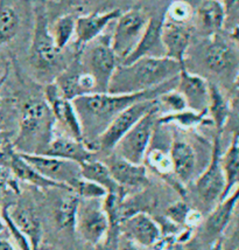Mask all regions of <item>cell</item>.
<instances>
[{
	"mask_svg": "<svg viewBox=\"0 0 239 250\" xmlns=\"http://www.w3.org/2000/svg\"><path fill=\"white\" fill-rule=\"evenodd\" d=\"M141 246L137 245L132 240L127 239L124 235H119V239L117 242V250H143Z\"/></svg>",
	"mask_w": 239,
	"mask_h": 250,
	"instance_id": "obj_42",
	"label": "cell"
},
{
	"mask_svg": "<svg viewBox=\"0 0 239 250\" xmlns=\"http://www.w3.org/2000/svg\"><path fill=\"white\" fill-rule=\"evenodd\" d=\"M232 250H239V243H238L237 246H236V248H234Z\"/></svg>",
	"mask_w": 239,
	"mask_h": 250,
	"instance_id": "obj_51",
	"label": "cell"
},
{
	"mask_svg": "<svg viewBox=\"0 0 239 250\" xmlns=\"http://www.w3.org/2000/svg\"><path fill=\"white\" fill-rule=\"evenodd\" d=\"M205 250H225V248H224L223 239L217 240L216 242L213 243V245L207 247V249H205Z\"/></svg>",
	"mask_w": 239,
	"mask_h": 250,
	"instance_id": "obj_47",
	"label": "cell"
},
{
	"mask_svg": "<svg viewBox=\"0 0 239 250\" xmlns=\"http://www.w3.org/2000/svg\"><path fill=\"white\" fill-rule=\"evenodd\" d=\"M202 59L205 68L218 76L230 75L237 65V55L234 47L220 33L209 35Z\"/></svg>",
	"mask_w": 239,
	"mask_h": 250,
	"instance_id": "obj_16",
	"label": "cell"
},
{
	"mask_svg": "<svg viewBox=\"0 0 239 250\" xmlns=\"http://www.w3.org/2000/svg\"><path fill=\"white\" fill-rule=\"evenodd\" d=\"M43 97L52 111L54 120L63 127L65 135L83 141L82 126L73 101L64 97L54 82L46 85Z\"/></svg>",
	"mask_w": 239,
	"mask_h": 250,
	"instance_id": "obj_14",
	"label": "cell"
},
{
	"mask_svg": "<svg viewBox=\"0 0 239 250\" xmlns=\"http://www.w3.org/2000/svg\"><path fill=\"white\" fill-rule=\"evenodd\" d=\"M7 165L11 172L16 175L18 180L29 184L39 188H60V186L46 179L42 174H40L33 166L29 164L22 154L16 151V148L11 151L7 158Z\"/></svg>",
	"mask_w": 239,
	"mask_h": 250,
	"instance_id": "obj_25",
	"label": "cell"
},
{
	"mask_svg": "<svg viewBox=\"0 0 239 250\" xmlns=\"http://www.w3.org/2000/svg\"><path fill=\"white\" fill-rule=\"evenodd\" d=\"M80 201V196L71 190L60 199L54 212V219L60 230L75 231Z\"/></svg>",
	"mask_w": 239,
	"mask_h": 250,
	"instance_id": "obj_31",
	"label": "cell"
},
{
	"mask_svg": "<svg viewBox=\"0 0 239 250\" xmlns=\"http://www.w3.org/2000/svg\"><path fill=\"white\" fill-rule=\"evenodd\" d=\"M109 230L110 221L103 199H80L75 226V231L80 239L96 247L106 240Z\"/></svg>",
	"mask_w": 239,
	"mask_h": 250,
	"instance_id": "obj_10",
	"label": "cell"
},
{
	"mask_svg": "<svg viewBox=\"0 0 239 250\" xmlns=\"http://www.w3.org/2000/svg\"><path fill=\"white\" fill-rule=\"evenodd\" d=\"M220 157H222L220 135L216 133L209 164L204 171L197 175L193 181L197 198L208 208L214 207L217 202L222 200L225 190V177H224Z\"/></svg>",
	"mask_w": 239,
	"mask_h": 250,
	"instance_id": "obj_8",
	"label": "cell"
},
{
	"mask_svg": "<svg viewBox=\"0 0 239 250\" xmlns=\"http://www.w3.org/2000/svg\"><path fill=\"white\" fill-rule=\"evenodd\" d=\"M1 215H2V220H4L6 229L10 231L11 236L13 237L14 241H16L17 246L19 247V250H32L29 241L27 240V237L21 233V230L17 227V225L13 222V220L11 219L10 214H8V210H7V206H4L1 208Z\"/></svg>",
	"mask_w": 239,
	"mask_h": 250,
	"instance_id": "obj_38",
	"label": "cell"
},
{
	"mask_svg": "<svg viewBox=\"0 0 239 250\" xmlns=\"http://www.w3.org/2000/svg\"><path fill=\"white\" fill-rule=\"evenodd\" d=\"M76 19L77 18L74 14L65 13L56 18L52 26L49 25L50 34L60 50H63L75 39Z\"/></svg>",
	"mask_w": 239,
	"mask_h": 250,
	"instance_id": "obj_33",
	"label": "cell"
},
{
	"mask_svg": "<svg viewBox=\"0 0 239 250\" xmlns=\"http://www.w3.org/2000/svg\"><path fill=\"white\" fill-rule=\"evenodd\" d=\"M54 83L61 94L71 101L98 93L96 80L90 73L84 69L80 62V54L75 55L74 61L63 70L60 71L54 80Z\"/></svg>",
	"mask_w": 239,
	"mask_h": 250,
	"instance_id": "obj_13",
	"label": "cell"
},
{
	"mask_svg": "<svg viewBox=\"0 0 239 250\" xmlns=\"http://www.w3.org/2000/svg\"><path fill=\"white\" fill-rule=\"evenodd\" d=\"M104 162L111 172L113 179L120 187L124 198L130 195V193L141 192L149 185L145 164L131 163L115 152L107 154Z\"/></svg>",
	"mask_w": 239,
	"mask_h": 250,
	"instance_id": "obj_12",
	"label": "cell"
},
{
	"mask_svg": "<svg viewBox=\"0 0 239 250\" xmlns=\"http://www.w3.org/2000/svg\"><path fill=\"white\" fill-rule=\"evenodd\" d=\"M121 10L112 8L104 12H94L77 17L76 32H75V49L76 54H80L89 43L100 38L105 31L109 23L116 21L120 16Z\"/></svg>",
	"mask_w": 239,
	"mask_h": 250,
	"instance_id": "obj_17",
	"label": "cell"
},
{
	"mask_svg": "<svg viewBox=\"0 0 239 250\" xmlns=\"http://www.w3.org/2000/svg\"><path fill=\"white\" fill-rule=\"evenodd\" d=\"M178 76L159 87L137 94L94 93L73 101L82 126L83 141L86 145L100 137L109 124L125 109L142 100H157L161 94L176 88Z\"/></svg>",
	"mask_w": 239,
	"mask_h": 250,
	"instance_id": "obj_1",
	"label": "cell"
},
{
	"mask_svg": "<svg viewBox=\"0 0 239 250\" xmlns=\"http://www.w3.org/2000/svg\"><path fill=\"white\" fill-rule=\"evenodd\" d=\"M110 39L111 37L101 34L80 53L83 67L96 80L98 93H107L110 81L120 63Z\"/></svg>",
	"mask_w": 239,
	"mask_h": 250,
	"instance_id": "obj_5",
	"label": "cell"
},
{
	"mask_svg": "<svg viewBox=\"0 0 239 250\" xmlns=\"http://www.w3.org/2000/svg\"><path fill=\"white\" fill-rule=\"evenodd\" d=\"M195 17L199 26L211 35L219 33L224 28L228 14L220 0H204L196 8Z\"/></svg>",
	"mask_w": 239,
	"mask_h": 250,
	"instance_id": "obj_27",
	"label": "cell"
},
{
	"mask_svg": "<svg viewBox=\"0 0 239 250\" xmlns=\"http://www.w3.org/2000/svg\"><path fill=\"white\" fill-rule=\"evenodd\" d=\"M80 174L83 178L103 187L107 192V194H116L120 199H124L120 187H119L117 181L113 179L111 172H110L104 160L94 158V159L80 164Z\"/></svg>",
	"mask_w": 239,
	"mask_h": 250,
	"instance_id": "obj_26",
	"label": "cell"
},
{
	"mask_svg": "<svg viewBox=\"0 0 239 250\" xmlns=\"http://www.w3.org/2000/svg\"><path fill=\"white\" fill-rule=\"evenodd\" d=\"M157 101L158 104H159L160 112L162 108L166 109V114H168V112H178L188 109L186 98L176 88L169 89V90L162 93L157 98Z\"/></svg>",
	"mask_w": 239,
	"mask_h": 250,
	"instance_id": "obj_36",
	"label": "cell"
},
{
	"mask_svg": "<svg viewBox=\"0 0 239 250\" xmlns=\"http://www.w3.org/2000/svg\"><path fill=\"white\" fill-rule=\"evenodd\" d=\"M190 207L188 206L187 202L184 201H176L173 205L167 208L166 210V219L168 221L173 222L174 225L178 226H184V221H186V216L188 212H189Z\"/></svg>",
	"mask_w": 239,
	"mask_h": 250,
	"instance_id": "obj_39",
	"label": "cell"
},
{
	"mask_svg": "<svg viewBox=\"0 0 239 250\" xmlns=\"http://www.w3.org/2000/svg\"><path fill=\"white\" fill-rule=\"evenodd\" d=\"M13 143L11 142V132L0 130V160L7 162L8 154L13 150Z\"/></svg>",
	"mask_w": 239,
	"mask_h": 250,
	"instance_id": "obj_40",
	"label": "cell"
},
{
	"mask_svg": "<svg viewBox=\"0 0 239 250\" xmlns=\"http://www.w3.org/2000/svg\"><path fill=\"white\" fill-rule=\"evenodd\" d=\"M146 167L157 173L159 177L163 178L165 180H169L176 177L174 175V168H173L172 157H170L169 151L162 150L160 147H151L149 146L147 153L143 160Z\"/></svg>",
	"mask_w": 239,
	"mask_h": 250,
	"instance_id": "obj_32",
	"label": "cell"
},
{
	"mask_svg": "<svg viewBox=\"0 0 239 250\" xmlns=\"http://www.w3.org/2000/svg\"><path fill=\"white\" fill-rule=\"evenodd\" d=\"M225 8L226 14L234 13L236 11H239V0H220Z\"/></svg>",
	"mask_w": 239,
	"mask_h": 250,
	"instance_id": "obj_43",
	"label": "cell"
},
{
	"mask_svg": "<svg viewBox=\"0 0 239 250\" xmlns=\"http://www.w3.org/2000/svg\"><path fill=\"white\" fill-rule=\"evenodd\" d=\"M220 163H222L224 177H225L224 199L239 186V135H234L226 152L222 153Z\"/></svg>",
	"mask_w": 239,
	"mask_h": 250,
	"instance_id": "obj_30",
	"label": "cell"
},
{
	"mask_svg": "<svg viewBox=\"0 0 239 250\" xmlns=\"http://www.w3.org/2000/svg\"><path fill=\"white\" fill-rule=\"evenodd\" d=\"M159 104L151 109L119 141L113 152L134 164H143L153 136L157 131Z\"/></svg>",
	"mask_w": 239,
	"mask_h": 250,
	"instance_id": "obj_6",
	"label": "cell"
},
{
	"mask_svg": "<svg viewBox=\"0 0 239 250\" xmlns=\"http://www.w3.org/2000/svg\"><path fill=\"white\" fill-rule=\"evenodd\" d=\"M120 235L132 240L142 248H153L162 236V231L159 223L147 212H138L121 222Z\"/></svg>",
	"mask_w": 239,
	"mask_h": 250,
	"instance_id": "obj_18",
	"label": "cell"
},
{
	"mask_svg": "<svg viewBox=\"0 0 239 250\" xmlns=\"http://www.w3.org/2000/svg\"><path fill=\"white\" fill-rule=\"evenodd\" d=\"M230 106H231V112H235L236 115L239 116V67L237 73H236L234 85H232L231 97L229 100Z\"/></svg>",
	"mask_w": 239,
	"mask_h": 250,
	"instance_id": "obj_41",
	"label": "cell"
},
{
	"mask_svg": "<svg viewBox=\"0 0 239 250\" xmlns=\"http://www.w3.org/2000/svg\"><path fill=\"white\" fill-rule=\"evenodd\" d=\"M182 65L184 64L167 56L141 58L128 64L119 63L107 93L137 94L151 90L178 76Z\"/></svg>",
	"mask_w": 239,
	"mask_h": 250,
	"instance_id": "obj_2",
	"label": "cell"
},
{
	"mask_svg": "<svg viewBox=\"0 0 239 250\" xmlns=\"http://www.w3.org/2000/svg\"><path fill=\"white\" fill-rule=\"evenodd\" d=\"M21 154L39 173L60 186L61 189L70 190L75 181L82 177L79 163L47 156V154Z\"/></svg>",
	"mask_w": 239,
	"mask_h": 250,
	"instance_id": "obj_11",
	"label": "cell"
},
{
	"mask_svg": "<svg viewBox=\"0 0 239 250\" xmlns=\"http://www.w3.org/2000/svg\"><path fill=\"white\" fill-rule=\"evenodd\" d=\"M0 250H16V248H14L10 241L4 239L0 235Z\"/></svg>",
	"mask_w": 239,
	"mask_h": 250,
	"instance_id": "obj_45",
	"label": "cell"
},
{
	"mask_svg": "<svg viewBox=\"0 0 239 250\" xmlns=\"http://www.w3.org/2000/svg\"><path fill=\"white\" fill-rule=\"evenodd\" d=\"M20 27L19 13L13 6L0 1V46L11 42Z\"/></svg>",
	"mask_w": 239,
	"mask_h": 250,
	"instance_id": "obj_34",
	"label": "cell"
},
{
	"mask_svg": "<svg viewBox=\"0 0 239 250\" xmlns=\"http://www.w3.org/2000/svg\"><path fill=\"white\" fill-rule=\"evenodd\" d=\"M149 19L151 17L142 8L138 7L121 11L120 16L116 19V26L110 40L119 62L124 60L139 42Z\"/></svg>",
	"mask_w": 239,
	"mask_h": 250,
	"instance_id": "obj_9",
	"label": "cell"
},
{
	"mask_svg": "<svg viewBox=\"0 0 239 250\" xmlns=\"http://www.w3.org/2000/svg\"><path fill=\"white\" fill-rule=\"evenodd\" d=\"M0 114H1V103H0ZM1 118V117H0Z\"/></svg>",
	"mask_w": 239,
	"mask_h": 250,
	"instance_id": "obj_52",
	"label": "cell"
},
{
	"mask_svg": "<svg viewBox=\"0 0 239 250\" xmlns=\"http://www.w3.org/2000/svg\"><path fill=\"white\" fill-rule=\"evenodd\" d=\"M8 75V68L0 62V84H4Z\"/></svg>",
	"mask_w": 239,
	"mask_h": 250,
	"instance_id": "obj_46",
	"label": "cell"
},
{
	"mask_svg": "<svg viewBox=\"0 0 239 250\" xmlns=\"http://www.w3.org/2000/svg\"><path fill=\"white\" fill-rule=\"evenodd\" d=\"M91 1L92 0H58L59 4L63 6H69V7H80V6L86 5Z\"/></svg>",
	"mask_w": 239,
	"mask_h": 250,
	"instance_id": "obj_44",
	"label": "cell"
},
{
	"mask_svg": "<svg viewBox=\"0 0 239 250\" xmlns=\"http://www.w3.org/2000/svg\"><path fill=\"white\" fill-rule=\"evenodd\" d=\"M158 124L160 126L175 125L176 127L182 130H193L197 126H201V125H213L208 116V111L199 112L189 108L182 110V111L168 112V114L159 115V117H158Z\"/></svg>",
	"mask_w": 239,
	"mask_h": 250,
	"instance_id": "obj_29",
	"label": "cell"
},
{
	"mask_svg": "<svg viewBox=\"0 0 239 250\" xmlns=\"http://www.w3.org/2000/svg\"><path fill=\"white\" fill-rule=\"evenodd\" d=\"M7 210L17 227L29 241L32 250H39L43 242V228L34 207L29 202L18 201L7 205Z\"/></svg>",
	"mask_w": 239,
	"mask_h": 250,
	"instance_id": "obj_20",
	"label": "cell"
},
{
	"mask_svg": "<svg viewBox=\"0 0 239 250\" xmlns=\"http://www.w3.org/2000/svg\"><path fill=\"white\" fill-rule=\"evenodd\" d=\"M161 40L167 58L186 64V56L193 40L190 25H178L163 19L161 23Z\"/></svg>",
	"mask_w": 239,
	"mask_h": 250,
	"instance_id": "obj_22",
	"label": "cell"
},
{
	"mask_svg": "<svg viewBox=\"0 0 239 250\" xmlns=\"http://www.w3.org/2000/svg\"><path fill=\"white\" fill-rule=\"evenodd\" d=\"M176 89L183 95L188 108L199 112L207 111L209 104V81L182 65L178 75Z\"/></svg>",
	"mask_w": 239,
	"mask_h": 250,
	"instance_id": "obj_19",
	"label": "cell"
},
{
	"mask_svg": "<svg viewBox=\"0 0 239 250\" xmlns=\"http://www.w3.org/2000/svg\"><path fill=\"white\" fill-rule=\"evenodd\" d=\"M239 202V186L232 190L223 200L215 205L214 209L203 219L201 241L203 245L209 247L216 242L217 240L223 239V234L228 228L232 215Z\"/></svg>",
	"mask_w": 239,
	"mask_h": 250,
	"instance_id": "obj_15",
	"label": "cell"
},
{
	"mask_svg": "<svg viewBox=\"0 0 239 250\" xmlns=\"http://www.w3.org/2000/svg\"><path fill=\"white\" fill-rule=\"evenodd\" d=\"M230 39L234 40L235 42L239 43V25L235 26V27L231 29V32H230Z\"/></svg>",
	"mask_w": 239,
	"mask_h": 250,
	"instance_id": "obj_48",
	"label": "cell"
},
{
	"mask_svg": "<svg viewBox=\"0 0 239 250\" xmlns=\"http://www.w3.org/2000/svg\"><path fill=\"white\" fill-rule=\"evenodd\" d=\"M157 104V100H142L130 105L109 124L104 132L95 142H92L89 147L95 151L97 156L100 153L110 154L113 152L116 145L122 137Z\"/></svg>",
	"mask_w": 239,
	"mask_h": 250,
	"instance_id": "obj_7",
	"label": "cell"
},
{
	"mask_svg": "<svg viewBox=\"0 0 239 250\" xmlns=\"http://www.w3.org/2000/svg\"><path fill=\"white\" fill-rule=\"evenodd\" d=\"M207 111L211 123L216 127L217 133L222 135L223 129L228 124L231 116V106L229 100L224 96L219 87L213 82H209V104Z\"/></svg>",
	"mask_w": 239,
	"mask_h": 250,
	"instance_id": "obj_28",
	"label": "cell"
},
{
	"mask_svg": "<svg viewBox=\"0 0 239 250\" xmlns=\"http://www.w3.org/2000/svg\"><path fill=\"white\" fill-rule=\"evenodd\" d=\"M169 153L176 179L181 184L194 181L197 169V153L193 144L188 139L174 133L170 142Z\"/></svg>",
	"mask_w": 239,
	"mask_h": 250,
	"instance_id": "obj_21",
	"label": "cell"
},
{
	"mask_svg": "<svg viewBox=\"0 0 239 250\" xmlns=\"http://www.w3.org/2000/svg\"><path fill=\"white\" fill-rule=\"evenodd\" d=\"M161 18H151L149 22L140 38L139 42L134 47L132 52L122 60L121 64H128L141 58H162L166 56L163 48L162 40H161Z\"/></svg>",
	"mask_w": 239,
	"mask_h": 250,
	"instance_id": "obj_24",
	"label": "cell"
},
{
	"mask_svg": "<svg viewBox=\"0 0 239 250\" xmlns=\"http://www.w3.org/2000/svg\"><path fill=\"white\" fill-rule=\"evenodd\" d=\"M195 17V10L186 0H174L170 2L163 14V19L178 25H190Z\"/></svg>",
	"mask_w": 239,
	"mask_h": 250,
	"instance_id": "obj_35",
	"label": "cell"
},
{
	"mask_svg": "<svg viewBox=\"0 0 239 250\" xmlns=\"http://www.w3.org/2000/svg\"><path fill=\"white\" fill-rule=\"evenodd\" d=\"M70 190L80 199H104L107 194L103 187L83 177L75 181Z\"/></svg>",
	"mask_w": 239,
	"mask_h": 250,
	"instance_id": "obj_37",
	"label": "cell"
},
{
	"mask_svg": "<svg viewBox=\"0 0 239 250\" xmlns=\"http://www.w3.org/2000/svg\"><path fill=\"white\" fill-rule=\"evenodd\" d=\"M5 223L4 220H2V215H1V208H0V235H1L2 231L5 230Z\"/></svg>",
	"mask_w": 239,
	"mask_h": 250,
	"instance_id": "obj_49",
	"label": "cell"
},
{
	"mask_svg": "<svg viewBox=\"0 0 239 250\" xmlns=\"http://www.w3.org/2000/svg\"><path fill=\"white\" fill-rule=\"evenodd\" d=\"M29 63L41 74H52L61 68L62 50L56 47L50 34L47 8L43 4L35 7V20L29 46Z\"/></svg>",
	"mask_w": 239,
	"mask_h": 250,
	"instance_id": "obj_4",
	"label": "cell"
},
{
	"mask_svg": "<svg viewBox=\"0 0 239 250\" xmlns=\"http://www.w3.org/2000/svg\"><path fill=\"white\" fill-rule=\"evenodd\" d=\"M43 154L79 164L88 162L94 158H98L97 153L92 151L85 144L84 141L73 138L65 133L64 135H55L54 133L52 141L48 144Z\"/></svg>",
	"mask_w": 239,
	"mask_h": 250,
	"instance_id": "obj_23",
	"label": "cell"
},
{
	"mask_svg": "<svg viewBox=\"0 0 239 250\" xmlns=\"http://www.w3.org/2000/svg\"><path fill=\"white\" fill-rule=\"evenodd\" d=\"M52 111L44 97L31 96L20 108L19 132L13 146L20 153L43 154L54 136Z\"/></svg>",
	"mask_w": 239,
	"mask_h": 250,
	"instance_id": "obj_3",
	"label": "cell"
},
{
	"mask_svg": "<svg viewBox=\"0 0 239 250\" xmlns=\"http://www.w3.org/2000/svg\"><path fill=\"white\" fill-rule=\"evenodd\" d=\"M39 250H56L55 248H54L53 246L50 245H46V243L42 242V245L40 246V248H39Z\"/></svg>",
	"mask_w": 239,
	"mask_h": 250,
	"instance_id": "obj_50",
	"label": "cell"
}]
</instances>
